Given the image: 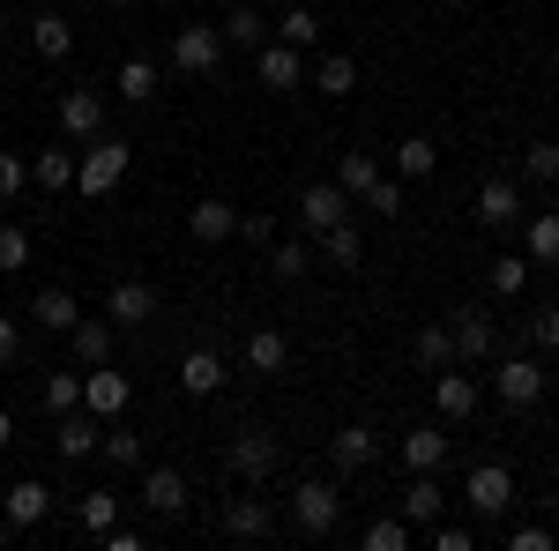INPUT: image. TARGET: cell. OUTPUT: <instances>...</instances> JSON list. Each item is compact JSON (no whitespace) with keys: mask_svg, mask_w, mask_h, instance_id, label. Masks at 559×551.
<instances>
[{"mask_svg":"<svg viewBox=\"0 0 559 551\" xmlns=\"http://www.w3.org/2000/svg\"><path fill=\"white\" fill-rule=\"evenodd\" d=\"M128 165H134L128 142H120V134H97L83 149V165H75V194H83V202H105V194L128 179Z\"/></svg>","mask_w":559,"mask_h":551,"instance_id":"6da1fadb","label":"cell"},{"mask_svg":"<svg viewBox=\"0 0 559 551\" xmlns=\"http://www.w3.org/2000/svg\"><path fill=\"white\" fill-rule=\"evenodd\" d=\"M224 52H231V45H224L216 23H179V38H173L165 60H173V75H187V83H210L216 68H224Z\"/></svg>","mask_w":559,"mask_h":551,"instance_id":"7a4b0ae2","label":"cell"},{"mask_svg":"<svg viewBox=\"0 0 559 551\" xmlns=\"http://www.w3.org/2000/svg\"><path fill=\"white\" fill-rule=\"evenodd\" d=\"M224 463H231V477H239V484H261V477H276V463H284V447H276V432H261V424H247V432H231Z\"/></svg>","mask_w":559,"mask_h":551,"instance_id":"3957f363","label":"cell"},{"mask_svg":"<svg viewBox=\"0 0 559 551\" xmlns=\"http://www.w3.org/2000/svg\"><path fill=\"white\" fill-rule=\"evenodd\" d=\"M292 522H299V537H329L344 522V492L329 477H306L299 492H292Z\"/></svg>","mask_w":559,"mask_h":551,"instance_id":"277c9868","label":"cell"},{"mask_svg":"<svg viewBox=\"0 0 559 551\" xmlns=\"http://www.w3.org/2000/svg\"><path fill=\"white\" fill-rule=\"evenodd\" d=\"M128 403H134V381L112 366V358L83 373V410H90V418H128Z\"/></svg>","mask_w":559,"mask_h":551,"instance_id":"5b68a950","label":"cell"},{"mask_svg":"<svg viewBox=\"0 0 559 551\" xmlns=\"http://www.w3.org/2000/svg\"><path fill=\"white\" fill-rule=\"evenodd\" d=\"M463 500H471L477 522H500V514L515 507V477L500 463H471V484H463Z\"/></svg>","mask_w":559,"mask_h":551,"instance_id":"8992f818","label":"cell"},{"mask_svg":"<svg viewBox=\"0 0 559 551\" xmlns=\"http://www.w3.org/2000/svg\"><path fill=\"white\" fill-rule=\"evenodd\" d=\"M448 336H455V358H463V366H485V358H500V328H492V313H477V306L448 313Z\"/></svg>","mask_w":559,"mask_h":551,"instance_id":"52a82bcc","label":"cell"},{"mask_svg":"<svg viewBox=\"0 0 559 551\" xmlns=\"http://www.w3.org/2000/svg\"><path fill=\"white\" fill-rule=\"evenodd\" d=\"M492 395H500L508 410H530V403L545 395V366H537V358H500V366H492Z\"/></svg>","mask_w":559,"mask_h":551,"instance_id":"ba28073f","label":"cell"},{"mask_svg":"<svg viewBox=\"0 0 559 551\" xmlns=\"http://www.w3.org/2000/svg\"><path fill=\"white\" fill-rule=\"evenodd\" d=\"M105 134V89H68L60 97V142H97Z\"/></svg>","mask_w":559,"mask_h":551,"instance_id":"9c48e42d","label":"cell"},{"mask_svg":"<svg viewBox=\"0 0 559 551\" xmlns=\"http://www.w3.org/2000/svg\"><path fill=\"white\" fill-rule=\"evenodd\" d=\"M432 410H440L448 424L477 418V381L463 373V366H440V373H432Z\"/></svg>","mask_w":559,"mask_h":551,"instance_id":"30bf717a","label":"cell"},{"mask_svg":"<svg viewBox=\"0 0 559 551\" xmlns=\"http://www.w3.org/2000/svg\"><path fill=\"white\" fill-rule=\"evenodd\" d=\"M329 463L344 469V477L373 469V463H381V432H373V424H344V432L329 440Z\"/></svg>","mask_w":559,"mask_h":551,"instance_id":"8fae6325","label":"cell"},{"mask_svg":"<svg viewBox=\"0 0 559 551\" xmlns=\"http://www.w3.org/2000/svg\"><path fill=\"white\" fill-rule=\"evenodd\" d=\"M344 216H350V194L336 187V179H313V187L299 194V224L306 231H329V224H344Z\"/></svg>","mask_w":559,"mask_h":551,"instance_id":"7c38bea8","label":"cell"},{"mask_svg":"<svg viewBox=\"0 0 559 551\" xmlns=\"http://www.w3.org/2000/svg\"><path fill=\"white\" fill-rule=\"evenodd\" d=\"M105 321H112V328H142V321H157V291H150V284H112V291H105Z\"/></svg>","mask_w":559,"mask_h":551,"instance_id":"4fadbf2b","label":"cell"},{"mask_svg":"<svg viewBox=\"0 0 559 551\" xmlns=\"http://www.w3.org/2000/svg\"><path fill=\"white\" fill-rule=\"evenodd\" d=\"M224 537H239V544H261V537H276V507L239 492V500L224 507Z\"/></svg>","mask_w":559,"mask_h":551,"instance_id":"5bb4252c","label":"cell"},{"mask_svg":"<svg viewBox=\"0 0 559 551\" xmlns=\"http://www.w3.org/2000/svg\"><path fill=\"white\" fill-rule=\"evenodd\" d=\"M440 514H448V492H440V477H432V469H411V492H403V522H411V529H432Z\"/></svg>","mask_w":559,"mask_h":551,"instance_id":"9a60e30c","label":"cell"},{"mask_svg":"<svg viewBox=\"0 0 559 551\" xmlns=\"http://www.w3.org/2000/svg\"><path fill=\"white\" fill-rule=\"evenodd\" d=\"M448 447H455V440H448L440 424H411V432L395 440V455H403V469H440V463H448Z\"/></svg>","mask_w":559,"mask_h":551,"instance_id":"2e32d148","label":"cell"},{"mask_svg":"<svg viewBox=\"0 0 559 551\" xmlns=\"http://www.w3.org/2000/svg\"><path fill=\"white\" fill-rule=\"evenodd\" d=\"M254 75H261V89H299L306 83V68H299V45H261L254 52Z\"/></svg>","mask_w":559,"mask_h":551,"instance_id":"e0dca14e","label":"cell"},{"mask_svg":"<svg viewBox=\"0 0 559 551\" xmlns=\"http://www.w3.org/2000/svg\"><path fill=\"white\" fill-rule=\"evenodd\" d=\"M224 381H231V366H224V350H210V343L179 358V387H187V395H216Z\"/></svg>","mask_w":559,"mask_h":551,"instance_id":"ac0fdd59","label":"cell"},{"mask_svg":"<svg viewBox=\"0 0 559 551\" xmlns=\"http://www.w3.org/2000/svg\"><path fill=\"white\" fill-rule=\"evenodd\" d=\"M0 514H8L15 529H38L45 514H52V492H45L38 477H23V484H8V492H0Z\"/></svg>","mask_w":559,"mask_h":551,"instance_id":"d6986e66","label":"cell"},{"mask_svg":"<svg viewBox=\"0 0 559 551\" xmlns=\"http://www.w3.org/2000/svg\"><path fill=\"white\" fill-rule=\"evenodd\" d=\"M477 224H492V231H500V224H522V187L515 179H485V187H477Z\"/></svg>","mask_w":559,"mask_h":551,"instance_id":"ffe728a7","label":"cell"},{"mask_svg":"<svg viewBox=\"0 0 559 551\" xmlns=\"http://www.w3.org/2000/svg\"><path fill=\"white\" fill-rule=\"evenodd\" d=\"M142 507L150 514H187V477H179V469H142Z\"/></svg>","mask_w":559,"mask_h":551,"instance_id":"44dd1931","label":"cell"},{"mask_svg":"<svg viewBox=\"0 0 559 551\" xmlns=\"http://www.w3.org/2000/svg\"><path fill=\"white\" fill-rule=\"evenodd\" d=\"M31 321H38V328H52V336H68V328L83 321V306H75V291H60V284H45V291L31 298Z\"/></svg>","mask_w":559,"mask_h":551,"instance_id":"7402d4cb","label":"cell"},{"mask_svg":"<svg viewBox=\"0 0 559 551\" xmlns=\"http://www.w3.org/2000/svg\"><path fill=\"white\" fill-rule=\"evenodd\" d=\"M187 231H194L202 247H216V239H231V231H239V209L210 194V202H194V209H187Z\"/></svg>","mask_w":559,"mask_h":551,"instance_id":"603a6c76","label":"cell"},{"mask_svg":"<svg viewBox=\"0 0 559 551\" xmlns=\"http://www.w3.org/2000/svg\"><path fill=\"white\" fill-rule=\"evenodd\" d=\"M522 247H530V261H537V268H559V209L522 216Z\"/></svg>","mask_w":559,"mask_h":551,"instance_id":"cb8c5ba5","label":"cell"},{"mask_svg":"<svg viewBox=\"0 0 559 551\" xmlns=\"http://www.w3.org/2000/svg\"><path fill=\"white\" fill-rule=\"evenodd\" d=\"M31 179H38L45 194H68V187H75V149H68V142L38 149V157H31Z\"/></svg>","mask_w":559,"mask_h":551,"instance_id":"d4e9b609","label":"cell"},{"mask_svg":"<svg viewBox=\"0 0 559 551\" xmlns=\"http://www.w3.org/2000/svg\"><path fill=\"white\" fill-rule=\"evenodd\" d=\"M52 424H60V440H52V447H60V463L97 455V418H90V410H68V418H52Z\"/></svg>","mask_w":559,"mask_h":551,"instance_id":"484cf974","label":"cell"},{"mask_svg":"<svg viewBox=\"0 0 559 551\" xmlns=\"http://www.w3.org/2000/svg\"><path fill=\"white\" fill-rule=\"evenodd\" d=\"M269 31H276V45H299V52H313V45H321V15H313L306 0H292V8H284Z\"/></svg>","mask_w":559,"mask_h":551,"instance_id":"4316f807","label":"cell"},{"mask_svg":"<svg viewBox=\"0 0 559 551\" xmlns=\"http://www.w3.org/2000/svg\"><path fill=\"white\" fill-rule=\"evenodd\" d=\"M97 455L112 469H142V432H128L120 418H105V432H97Z\"/></svg>","mask_w":559,"mask_h":551,"instance_id":"83f0119b","label":"cell"},{"mask_svg":"<svg viewBox=\"0 0 559 551\" xmlns=\"http://www.w3.org/2000/svg\"><path fill=\"white\" fill-rule=\"evenodd\" d=\"M247 366H254V373H284V366H292V336H284V328H254V336H247Z\"/></svg>","mask_w":559,"mask_h":551,"instance_id":"f1b7e54d","label":"cell"},{"mask_svg":"<svg viewBox=\"0 0 559 551\" xmlns=\"http://www.w3.org/2000/svg\"><path fill=\"white\" fill-rule=\"evenodd\" d=\"M522 284H530V254H492L485 261V291L492 298H522Z\"/></svg>","mask_w":559,"mask_h":551,"instance_id":"f546056e","label":"cell"},{"mask_svg":"<svg viewBox=\"0 0 559 551\" xmlns=\"http://www.w3.org/2000/svg\"><path fill=\"white\" fill-rule=\"evenodd\" d=\"M31 45H38V60H68L75 52V23L68 15H38L31 23Z\"/></svg>","mask_w":559,"mask_h":551,"instance_id":"4dcf8cb0","label":"cell"},{"mask_svg":"<svg viewBox=\"0 0 559 551\" xmlns=\"http://www.w3.org/2000/svg\"><path fill=\"white\" fill-rule=\"evenodd\" d=\"M313 239H321V254L336 261V268H358V261H366V239H358V224H329V231H313Z\"/></svg>","mask_w":559,"mask_h":551,"instance_id":"1f68e13d","label":"cell"},{"mask_svg":"<svg viewBox=\"0 0 559 551\" xmlns=\"http://www.w3.org/2000/svg\"><path fill=\"white\" fill-rule=\"evenodd\" d=\"M411 358H418L426 373L455 366V336H448V321H426V328H418V343H411Z\"/></svg>","mask_w":559,"mask_h":551,"instance_id":"d6a6232c","label":"cell"},{"mask_svg":"<svg viewBox=\"0 0 559 551\" xmlns=\"http://www.w3.org/2000/svg\"><path fill=\"white\" fill-rule=\"evenodd\" d=\"M68 343H75V358H83V373H90V366H105V358H112V321H75Z\"/></svg>","mask_w":559,"mask_h":551,"instance_id":"836d02e7","label":"cell"},{"mask_svg":"<svg viewBox=\"0 0 559 551\" xmlns=\"http://www.w3.org/2000/svg\"><path fill=\"white\" fill-rule=\"evenodd\" d=\"M358 544H366V551H411V544H418V529H411L403 514H388V522H366V529H358Z\"/></svg>","mask_w":559,"mask_h":551,"instance_id":"e575fe53","label":"cell"},{"mask_svg":"<svg viewBox=\"0 0 559 551\" xmlns=\"http://www.w3.org/2000/svg\"><path fill=\"white\" fill-rule=\"evenodd\" d=\"M216 31H224V45H239V52H261V45H269V23H261L254 8H231Z\"/></svg>","mask_w":559,"mask_h":551,"instance_id":"d590c367","label":"cell"},{"mask_svg":"<svg viewBox=\"0 0 559 551\" xmlns=\"http://www.w3.org/2000/svg\"><path fill=\"white\" fill-rule=\"evenodd\" d=\"M306 268H313V247H306V239H276V247H269V276H276V284H299Z\"/></svg>","mask_w":559,"mask_h":551,"instance_id":"8d00e7d4","label":"cell"},{"mask_svg":"<svg viewBox=\"0 0 559 551\" xmlns=\"http://www.w3.org/2000/svg\"><path fill=\"white\" fill-rule=\"evenodd\" d=\"M313 89H321V97H350V89H358V60H350V52H329V60L313 68Z\"/></svg>","mask_w":559,"mask_h":551,"instance_id":"74e56055","label":"cell"},{"mask_svg":"<svg viewBox=\"0 0 559 551\" xmlns=\"http://www.w3.org/2000/svg\"><path fill=\"white\" fill-rule=\"evenodd\" d=\"M38 403L52 410V418H68V410H83V373H52V381L38 387Z\"/></svg>","mask_w":559,"mask_h":551,"instance_id":"f35d334b","label":"cell"},{"mask_svg":"<svg viewBox=\"0 0 559 551\" xmlns=\"http://www.w3.org/2000/svg\"><path fill=\"white\" fill-rule=\"evenodd\" d=\"M440 165V149H432L426 134H411V142H395V179H426Z\"/></svg>","mask_w":559,"mask_h":551,"instance_id":"ab89813d","label":"cell"},{"mask_svg":"<svg viewBox=\"0 0 559 551\" xmlns=\"http://www.w3.org/2000/svg\"><path fill=\"white\" fill-rule=\"evenodd\" d=\"M120 97L128 105H150L157 97V60H120Z\"/></svg>","mask_w":559,"mask_h":551,"instance_id":"60d3db41","label":"cell"},{"mask_svg":"<svg viewBox=\"0 0 559 551\" xmlns=\"http://www.w3.org/2000/svg\"><path fill=\"white\" fill-rule=\"evenodd\" d=\"M373 179H381V165H373V157H366V149H350L344 165H336V187H344L350 202H358V194H366V187H373Z\"/></svg>","mask_w":559,"mask_h":551,"instance_id":"b9f144b4","label":"cell"},{"mask_svg":"<svg viewBox=\"0 0 559 551\" xmlns=\"http://www.w3.org/2000/svg\"><path fill=\"white\" fill-rule=\"evenodd\" d=\"M120 522V492H83V529L90 537H105Z\"/></svg>","mask_w":559,"mask_h":551,"instance_id":"7bdbcfd3","label":"cell"},{"mask_svg":"<svg viewBox=\"0 0 559 551\" xmlns=\"http://www.w3.org/2000/svg\"><path fill=\"white\" fill-rule=\"evenodd\" d=\"M522 171H530L537 187H552L559 179V142H530V149H522Z\"/></svg>","mask_w":559,"mask_h":551,"instance_id":"ee69618b","label":"cell"},{"mask_svg":"<svg viewBox=\"0 0 559 551\" xmlns=\"http://www.w3.org/2000/svg\"><path fill=\"white\" fill-rule=\"evenodd\" d=\"M23 261H31V231L23 224H0V276H15Z\"/></svg>","mask_w":559,"mask_h":551,"instance_id":"f6af8a7d","label":"cell"},{"mask_svg":"<svg viewBox=\"0 0 559 551\" xmlns=\"http://www.w3.org/2000/svg\"><path fill=\"white\" fill-rule=\"evenodd\" d=\"M358 202H366L373 216H403V179H373V187H366Z\"/></svg>","mask_w":559,"mask_h":551,"instance_id":"bcb514c9","label":"cell"},{"mask_svg":"<svg viewBox=\"0 0 559 551\" xmlns=\"http://www.w3.org/2000/svg\"><path fill=\"white\" fill-rule=\"evenodd\" d=\"M432 551H471L477 544V529H463V522H432V529H418Z\"/></svg>","mask_w":559,"mask_h":551,"instance_id":"7dc6e473","label":"cell"},{"mask_svg":"<svg viewBox=\"0 0 559 551\" xmlns=\"http://www.w3.org/2000/svg\"><path fill=\"white\" fill-rule=\"evenodd\" d=\"M23 187H31V165H23V157H8V149H0V202H15V194H23Z\"/></svg>","mask_w":559,"mask_h":551,"instance_id":"c3c4849f","label":"cell"},{"mask_svg":"<svg viewBox=\"0 0 559 551\" xmlns=\"http://www.w3.org/2000/svg\"><path fill=\"white\" fill-rule=\"evenodd\" d=\"M508 551H552V529L545 522H522V529H508Z\"/></svg>","mask_w":559,"mask_h":551,"instance_id":"681fc988","label":"cell"},{"mask_svg":"<svg viewBox=\"0 0 559 551\" xmlns=\"http://www.w3.org/2000/svg\"><path fill=\"white\" fill-rule=\"evenodd\" d=\"M530 343H537V350H559V306H537V321H530Z\"/></svg>","mask_w":559,"mask_h":551,"instance_id":"f907efd6","label":"cell"},{"mask_svg":"<svg viewBox=\"0 0 559 551\" xmlns=\"http://www.w3.org/2000/svg\"><path fill=\"white\" fill-rule=\"evenodd\" d=\"M239 231H247L254 247H276V216H239Z\"/></svg>","mask_w":559,"mask_h":551,"instance_id":"816d5d0a","label":"cell"},{"mask_svg":"<svg viewBox=\"0 0 559 551\" xmlns=\"http://www.w3.org/2000/svg\"><path fill=\"white\" fill-rule=\"evenodd\" d=\"M15 350H23V328H15V321H0V366H15Z\"/></svg>","mask_w":559,"mask_h":551,"instance_id":"f5cc1de1","label":"cell"},{"mask_svg":"<svg viewBox=\"0 0 559 551\" xmlns=\"http://www.w3.org/2000/svg\"><path fill=\"white\" fill-rule=\"evenodd\" d=\"M105 551H142V537H134V529H120V522H112V529H105Z\"/></svg>","mask_w":559,"mask_h":551,"instance_id":"db71d44e","label":"cell"},{"mask_svg":"<svg viewBox=\"0 0 559 551\" xmlns=\"http://www.w3.org/2000/svg\"><path fill=\"white\" fill-rule=\"evenodd\" d=\"M8 440H15V418H8V410H0V447H8Z\"/></svg>","mask_w":559,"mask_h":551,"instance_id":"11a10c76","label":"cell"},{"mask_svg":"<svg viewBox=\"0 0 559 551\" xmlns=\"http://www.w3.org/2000/svg\"><path fill=\"white\" fill-rule=\"evenodd\" d=\"M8 537H15V522H8V514H0V544H8Z\"/></svg>","mask_w":559,"mask_h":551,"instance_id":"9f6ffc18","label":"cell"},{"mask_svg":"<svg viewBox=\"0 0 559 551\" xmlns=\"http://www.w3.org/2000/svg\"><path fill=\"white\" fill-rule=\"evenodd\" d=\"M552 68H559V45H552Z\"/></svg>","mask_w":559,"mask_h":551,"instance_id":"6f0895ef","label":"cell"},{"mask_svg":"<svg viewBox=\"0 0 559 551\" xmlns=\"http://www.w3.org/2000/svg\"><path fill=\"white\" fill-rule=\"evenodd\" d=\"M112 8H128V0H112Z\"/></svg>","mask_w":559,"mask_h":551,"instance_id":"680465c9","label":"cell"},{"mask_svg":"<svg viewBox=\"0 0 559 551\" xmlns=\"http://www.w3.org/2000/svg\"><path fill=\"white\" fill-rule=\"evenodd\" d=\"M552 358H559V350H552Z\"/></svg>","mask_w":559,"mask_h":551,"instance_id":"91938a15","label":"cell"}]
</instances>
